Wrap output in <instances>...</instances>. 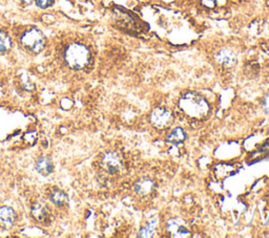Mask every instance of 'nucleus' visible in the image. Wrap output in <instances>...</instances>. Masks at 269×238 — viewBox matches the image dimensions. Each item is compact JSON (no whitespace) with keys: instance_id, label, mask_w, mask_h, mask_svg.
Masks as SVG:
<instances>
[{"instance_id":"f257e3e1","label":"nucleus","mask_w":269,"mask_h":238,"mask_svg":"<svg viewBox=\"0 0 269 238\" xmlns=\"http://www.w3.org/2000/svg\"><path fill=\"white\" fill-rule=\"evenodd\" d=\"M179 107L188 116L195 118L206 117L210 110L209 104L205 98L195 91H188L181 97Z\"/></svg>"},{"instance_id":"f03ea898","label":"nucleus","mask_w":269,"mask_h":238,"mask_svg":"<svg viewBox=\"0 0 269 238\" xmlns=\"http://www.w3.org/2000/svg\"><path fill=\"white\" fill-rule=\"evenodd\" d=\"M64 59L71 69L79 71L84 69L91 59L88 48L81 43H72L66 48Z\"/></svg>"},{"instance_id":"7ed1b4c3","label":"nucleus","mask_w":269,"mask_h":238,"mask_svg":"<svg viewBox=\"0 0 269 238\" xmlns=\"http://www.w3.org/2000/svg\"><path fill=\"white\" fill-rule=\"evenodd\" d=\"M113 14H114L115 23L120 29L131 33L133 32L138 33L142 30V25L140 21L132 14H130L129 12L121 8H115L113 11Z\"/></svg>"},{"instance_id":"20e7f679","label":"nucleus","mask_w":269,"mask_h":238,"mask_svg":"<svg viewBox=\"0 0 269 238\" xmlns=\"http://www.w3.org/2000/svg\"><path fill=\"white\" fill-rule=\"evenodd\" d=\"M22 45L34 54H39L44 47V36L37 29H32L21 36Z\"/></svg>"},{"instance_id":"39448f33","label":"nucleus","mask_w":269,"mask_h":238,"mask_svg":"<svg viewBox=\"0 0 269 238\" xmlns=\"http://www.w3.org/2000/svg\"><path fill=\"white\" fill-rule=\"evenodd\" d=\"M101 165L104 170L111 174H116L120 172V170L123 167V161L121 155L116 151L106 152L101 161Z\"/></svg>"},{"instance_id":"423d86ee","label":"nucleus","mask_w":269,"mask_h":238,"mask_svg":"<svg viewBox=\"0 0 269 238\" xmlns=\"http://www.w3.org/2000/svg\"><path fill=\"white\" fill-rule=\"evenodd\" d=\"M172 121V112L166 107H157L151 113V122L158 129L166 128Z\"/></svg>"},{"instance_id":"0eeeda50","label":"nucleus","mask_w":269,"mask_h":238,"mask_svg":"<svg viewBox=\"0 0 269 238\" xmlns=\"http://www.w3.org/2000/svg\"><path fill=\"white\" fill-rule=\"evenodd\" d=\"M167 232L171 237L185 238L191 236V230L187 223L181 218H171L166 223Z\"/></svg>"},{"instance_id":"6e6552de","label":"nucleus","mask_w":269,"mask_h":238,"mask_svg":"<svg viewBox=\"0 0 269 238\" xmlns=\"http://www.w3.org/2000/svg\"><path fill=\"white\" fill-rule=\"evenodd\" d=\"M17 218L16 212L10 207L0 208V226L10 229L15 223Z\"/></svg>"},{"instance_id":"1a4fd4ad","label":"nucleus","mask_w":269,"mask_h":238,"mask_svg":"<svg viewBox=\"0 0 269 238\" xmlns=\"http://www.w3.org/2000/svg\"><path fill=\"white\" fill-rule=\"evenodd\" d=\"M267 160H269V143L262 145L261 147L251 152L250 155L247 157V164L253 165L255 163Z\"/></svg>"},{"instance_id":"9d476101","label":"nucleus","mask_w":269,"mask_h":238,"mask_svg":"<svg viewBox=\"0 0 269 238\" xmlns=\"http://www.w3.org/2000/svg\"><path fill=\"white\" fill-rule=\"evenodd\" d=\"M155 188V184L152 180L144 177V178H140L139 181H137L134 183V186H133V190L134 193L140 195V196H146L149 195L153 192Z\"/></svg>"},{"instance_id":"9b49d317","label":"nucleus","mask_w":269,"mask_h":238,"mask_svg":"<svg viewBox=\"0 0 269 238\" xmlns=\"http://www.w3.org/2000/svg\"><path fill=\"white\" fill-rule=\"evenodd\" d=\"M36 170L38 171V172L43 175V176H48L49 174H51L53 172V169H54V166H53V163L52 161L50 160L49 157H40L39 160L36 162Z\"/></svg>"},{"instance_id":"f8f14e48","label":"nucleus","mask_w":269,"mask_h":238,"mask_svg":"<svg viewBox=\"0 0 269 238\" xmlns=\"http://www.w3.org/2000/svg\"><path fill=\"white\" fill-rule=\"evenodd\" d=\"M186 139L185 131L181 127H177L172 129L170 134L166 137V142L172 145H180Z\"/></svg>"},{"instance_id":"ddd939ff","label":"nucleus","mask_w":269,"mask_h":238,"mask_svg":"<svg viewBox=\"0 0 269 238\" xmlns=\"http://www.w3.org/2000/svg\"><path fill=\"white\" fill-rule=\"evenodd\" d=\"M217 61L225 66H233L236 63V56L230 49H222L218 52Z\"/></svg>"},{"instance_id":"4468645a","label":"nucleus","mask_w":269,"mask_h":238,"mask_svg":"<svg viewBox=\"0 0 269 238\" xmlns=\"http://www.w3.org/2000/svg\"><path fill=\"white\" fill-rule=\"evenodd\" d=\"M157 222H158L157 219H152L150 221H147L145 226L142 227L141 230L139 231L138 236L139 237H152L157 228Z\"/></svg>"},{"instance_id":"2eb2a0df","label":"nucleus","mask_w":269,"mask_h":238,"mask_svg":"<svg viewBox=\"0 0 269 238\" xmlns=\"http://www.w3.org/2000/svg\"><path fill=\"white\" fill-rule=\"evenodd\" d=\"M67 200H69V197H67V194L62 191V190H54L52 193H51V201L57 205V206H62L64 205Z\"/></svg>"},{"instance_id":"dca6fc26","label":"nucleus","mask_w":269,"mask_h":238,"mask_svg":"<svg viewBox=\"0 0 269 238\" xmlns=\"http://www.w3.org/2000/svg\"><path fill=\"white\" fill-rule=\"evenodd\" d=\"M11 45L12 42L9 35L3 31H0V55L7 52L11 48Z\"/></svg>"},{"instance_id":"f3484780","label":"nucleus","mask_w":269,"mask_h":238,"mask_svg":"<svg viewBox=\"0 0 269 238\" xmlns=\"http://www.w3.org/2000/svg\"><path fill=\"white\" fill-rule=\"evenodd\" d=\"M32 214H33V217L36 220L42 221L46 218V216H47L46 208L41 204H36L32 208Z\"/></svg>"},{"instance_id":"a211bd4d","label":"nucleus","mask_w":269,"mask_h":238,"mask_svg":"<svg viewBox=\"0 0 269 238\" xmlns=\"http://www.w3.org/2000/svg\"><path fill=\"white\" fill-rule=\"evenodd\" d=\"M54 3V0H36V5L37 7L41 8V9H48L51 7Z\"/></svg>"},{"instance_id":"6ab92c4d","label":"nucleus","mask_w":269,"mask_h":238,"mask_svg":"<svg viewBox=\"0 0 269 238\" xmlns=\"http://www.w3.org/2000/svg\"><path fill=\"white\" fill-rule=\"evenodd\" d=\"M202 2H203V4H204L205 6H207V7H209V8L213 7V5H214V0H202Z\"/></svg>"}]
</instances>
